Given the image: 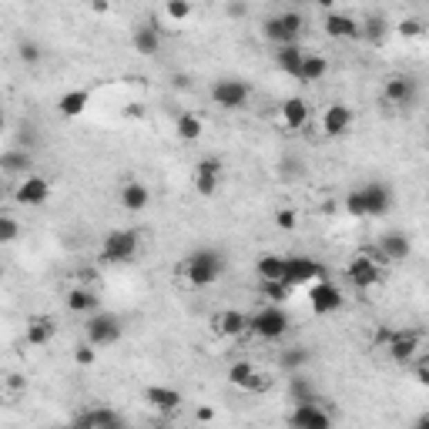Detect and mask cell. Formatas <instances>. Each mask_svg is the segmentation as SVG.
I'll list each match as a JSON object with an SVG mask.
<instances>
[{
  "label": "cell",
  "instance_id": "20",
  "mask_svg": "<svg viewBox=\"0 0 429 429\" xmlns=\"http://www.w3.org/2000/svg\"><path fill=\"white\" fill-rule=\"evenodd\" d=\"M275 61L285 74H292L295 81H302V64H305V54H302L299 44H282L279 54H275Z\"/></svg>",
  "mask_w": 429,
  "mask_h": 429
},
{
  "label": "cell",
  "instance_id": "34",
  "mask_svg": "<svg viewBox=\"0 0 429 429\" xmlns=\"http://www.w3.org/2000/svg\"><path fill=\"white\" fill-rule=\"evenodd\" d=\"M178 138H181V141L201 138V121H198L194 114H181V118H178Z\"/></svg>",
  "mask_w": 429,
  "mask_h": 429
},
{
  "label": "cell",
  "instance_id": "16",
  "mask_svg": "<svg viewBox=\"0 0 429 429\" xmlns=\"http://www.w3.org/2000/svg\"><path fill=\"white\" fill-rule=\"evenodd\" d=\"M74 423H77V426H104V429H121V426H125V419H121L114 409H101V406L77 412V416H74Z\"/></svg>",
  "mask_w": 429,
  "mask_h": 429
},
{
  "label": "cell",
  "instance_id": "48",
  "mask_svg": "<svg viewBox=\"0 0 429 429\" xmlns=\"http://www.w3.org/2000/svg\"><path fill=\"white\" fill-rule=\"evenodd\" d=\"M392 336H396L392 329H379V332H376V345H383V349H386V345L392 343Z\"/></svg>",
  "mask_w": 429,
  "mask_h": 429
},
{
  "label": "cell",
  "instance_id": "9",
  "mask_svg": "<svg viewBox=\"0 0 429 429\" xmlns=\"http://www.w3.org/2000/svg\"><path fill=\"white\" fill-rule=\"evenodd\" d=\"M416 91L419 87L409 74H392V77H386V87H383V94H386V101L392 107H409L416 101Z\"/></svg>",
  "mask_w": 429,
  "mask_h": 429
},
{
  "label": "cell",
  "instance_id": "5",
  "mask_svg": "<svg viewBox=\"0 0 429 429\" xmlns=\"http://www.w3.org/2000/svg\"><path fill=\"white\" fill-rule=\"evenodd\" d=\"M248 98H252V87L245 84V81H235V77H225V81H218V84L212 87V101L218 107H225V111L245 107Z\"/></svg>",
  "mask_w": 429,
  "mask_h": 429
},
{
  "label": "cell",
  "instance_id": "30",
  "mask_svg": "<svg viewBox=\"0 0 429 429\" xmlns=\"http://www.w3.org/2000/svg\"><path fill=\"white\" fill-rule=\"evenodd\" d=\"M0 165H3V172L7 174H27V168H30V151L27 148H17V151H7L3 158H0Z\"/></svg>",
  "mask_w": 429,
  "mask_h": 429
},
{
  "label": "cell",
  "instance_id": "43",
  "mask_svg": "<svg viewBox=\"0 0 429 429\" xmlns=\"http://www.w3.org/2000/svg\"><path fill=\"white\" fill-rule=\"evenodd\" d=\"M21 61L24 64H37V61H41V47L30 44V41H24L21 44Z\"/></svg>",
  "mask_w": 429,
  "mask_h": 429
},
{
  "label": "cell",
  "instance_id": "11",
  "mask_svg": "<svg viewBox=\"0 0 429 429\" xmlns=\"http://www.w3.org/2000/svg\"><path fill=\"white\" fill-rule=\"evenodd\" d=\"M292 426H302V429H329L332 426V416L319 406V403H299L295 412L289 416Z\"/></svg>",
  "mask_w": 429,
  "mask_h": 429
},
{
  "label": "cell",
  "instance_id": "24",
  "mask_svg": "<svg viewBox=\"0 0 429 429\" xmlns=\"http://www.w3.org/2000/svg\"><path fill=\"white\" fill-rule=\"evenodd\" d=\"M282 121L292 131L305 128V121H309V104H305L302 98H289V101L282 104Z\"/></svg>",
  "mask_w": 429,
  "mask_h": 429
},
{
  "label": "cell",
  "instance_id": "3",
  "mask_svg": "<svg viewBox=\"0 0 429 429\" xmlns=\"http://www.w3.org/2000/svg\"><path fill=\"white\" fill-rule=\"evenodd\" d=\"M138 241H141V235L138 232H131V228H118V232H111V235L104 238V245H101V258L104 262H131L134 258V252H138Z\"/></svg>",
  "mask_w": 429,
  "mask_h": 429
},
{
  "label": "cell",
  "instance_id": "13",
  "mask_svg": "<svg viewBox=\"0 0 429 429\" xmlns=\"http://www.w3.org/2000/svg\"><path fill=\"white\" fill-rule=\"evenodd\" d=\"M322 27H325V34H329V37H336V41H352V37H363V27H359V21H352L349 14H329Z\"/></svg>",
  "mask_w": 429,
  "mask_h": 429
},
{
  "label": "cell",
  "instance_id": "27",
  "mask_svg": "<svg viewBox=\"0 0 429 429\" xmlns=\"http://www.w3.org/2000/svg\"><path fill=\"white\" fill-rule=\"evenodd\" d=\"M309 359H312V352L305 349V345H295V349H285L279 356V365L292 376V372H302L305 365H309Z\"/></svg>",
  "mask_w": 429,
  "mask_h": 429
},
{
  "label": "cell",
  "instance_id": "32",
  "mask_svg": "<svg viewBox=\"0 0 429 429\" xmlns=\"http://www.w3.org/2000/svg\"><path fill=\"white\" fill-rule=\"evenodd\" d=\"M262 34H265V41H272V44H299L289 30H285V24H282V17H268L265 21V27H262Z\"/></svg>",
  "mask_w": 429,
  "mask_h": 429
},
{
  "label": "cell",
  "instance_id": "33",
  "mask_svg": "<svg viewBox=\"0 0 429 429\" xmlns=\"http://www.w3.org/2000/svg\"><path fill=\"white\" fill-rule=\"evenodd\" d=\"M255 268H258V275H262V282L265 279H285V258H279V255H262Z\"/></svg>",
  "mask_w": 429,
  "mask_h": 429
},
{
  "label": "cell",
  "instance_id": "23",
  "mask_svg": "<svg viewBox=\"0 0 429 429\" xmlns=\"http://www.w3.org/2000/svg\"><path fill=\"white\" fill-rule=\"evenodd\" d=\"M148 201H151L148 185H141V181H128V185L121 188V205H125L128 212H145Z\"/></svg>",
  "mask_w": 429,
  "mask_h": 429
},
{
  "label": "cell",
  "instance_id": "35",
  "mask_svg": "<svg viewBox=\"0 0 429 429\" xmlns=\"http://www.w3.org/2000/svg\"><path fill=\"white\" fill-rule=\"evenodd\" d=\"M289 289H292V285H289L285 279H265L262 282V295H268L272 302H285L289 299Z\"/></svg>",
  "mask_w": 429,
  "mask_h": 429
},
{
  "label": "cell",
  "instance_id": "26",
  "mask_svg": "<svg viewBox=\"0 0 429 429\" xmlns=\"http://www.w3.org/2000/svg\"><path fill=\"white\" fill-rule=\"evenodd\" d=\"M87 101H91L87 91H67V94H61V101H57V111L64 118H77V114H84Z\"/></svg>",
  "mask_w": 429,
  "mask_h": 429
},
{
  "label": "cell",
  "instance_id": "15",
  "mask_svg": "<svg viewBox=\"0 0 429 429\" xmlns=\"http://www.w3.org/2000/svg\"><path fill=\"white\" fill-rule=\"evenodd\" d=\"M363 198H365V214H386L392 208V192H389V185H383V181L365 185Z\"/></svg>",
  "mask_w": 429,
  "mask_h": 429
},
{
  "label": "cell",
  "instance_id": "36",
  "mask_svg": "<svg viewBox=\"0 0 429 429\" xmlns=\"http://www.w3.org/2000/svg\"><path fill=\"white\" fill-rule=\"evenodd\" d=\"M218 181H221V174H212V172L194 174V188H198V194H205V198L218 192Z\"/></svg>",
  "mask_w": 429,
  "mask_h": 429
},
{
  "label": "cell",
  "instance_id": "52",
  "mask_svg": "<svg viewBox=\"0 0 429 429\" xmlns=\"http://www.w3.org/2000/svg\"><path fill=\"white\" fill-rule=\"evenodd\" d=\"M7 386H10V389H24V379H21V376H10V379H7Z\"/></svg>",
  "mask_w": 429,
  "mask_h": 429
},
{
  "label": "cell",
  "instance_id": "2",
  "mask_svg": "<svg viewBox=\"0 0 429 429\" xmlns=\"http://www.w3.org/2000/svg\"><path fill=\"white\" fill-rule=\"evenodd\" d=\"M252 332L262 336V339H268V343H275V339H282L289 332V316L279 309V302L258 309L255 316H252Z\"/></svg>",
  "mask_w": 429,
  "mask_h": 429
},
{
  "label": "cell",
  "instance_id": "50",
  "mask_svg": "<svg viewBox=\"0 0 429 429\" xmlns=\"http://www.w3.org/2000/svg\"><path fill=\"white\" fill-rule=\"evenodd\" d=\"M416 379H419L423 386H429V365H419V369H416Z\"/></svg>",
  "mask_w": 429,
  "mask_h": 429
},
{
  "label": "cell",
  "instance_id": "22",
  "mask_svg": "<svg viewBox=\"0 0 429 429\" xmlns=\"http://www.w3.org/2000/svg\"><path fill=\"white\" fill-rule=\"evenodd\" d=\"M228 383L241 389H265V379H258L255 365L252 363H235L228 369Z\"/></svg>",
  "mask_w": 429,
  "mask_h": 429
},
{
  "label": "cell",
  "instance_id": "45",
  "mask_svg": "<svg viewBox=\"0 0 429 429\" xmlns=\"http://www.w3.org/2000/svg\"><path fill=\"white\" fill-rule=\"evenodd\" d=\"M74 363H77V365H91V363H94V349H91V343L74 349Z\"/></svg>",
  "mask_w": 429,
  "mask_h": 429
},
{
  "label": "cell",
  "instance_id": "47",
  "mask_svg": "<svg viewBox=\"0 0 429 429\" xmlns=\"http://www.w3.org/2000/svg\"><path fill=\"white\" fill-rule=\"evenodd\" d=\"M245 14H248L245 0H232V3H228V17H245Z\"/></svg>",
  "mask_w": 429,
  "mask_h": 429
},
{
  "label": "cell",
  "instance_id": "55",
  "mask_svg": "<svg viewBox=\"0 0 429 429\" xmlns=\"http://www.w3.org/2000/svg\"><path fill=\"white\" fill-rule=\"evenodd\" d=\"M426 134H429V121H426Z\"/></svg>",
  "mask_w": 429,
  "mask_h": 429
},
{
  "label": "cell",
  "instance_id": "39",
  "mask_svg": "<svg viewBox=\"0 0 429 429\" xmlns=\"http://www.w3.org/2000/svg\"><path fill=\"white\" fill-rule=\"evenodd\" d=\"M383 34H386V21L383 17H369L363 24V37H369V41H383Z\"/></svg>",
  "mask_w": 429,
  "mask_h": 429
},
{
  "label": "cell",
  "instance_id": "38",
  "mask_svg": "<svg viewBox=\"0 0 429 429\" xmlns=\"http://www.w3.org/2000/svg\"><path fill=\"white\" fill-rule=\"evenodd\" d=\"M165 10H168L172 21H188V17H192V3H188V0H168Z\"/></svg>",
  "mask_w": 429,
  "mask_h": 429
},
{
  "label": "cell",
  "instance_id": "42",
  "mask_svg": "<svg viewBox=\"0 0 429 429\" xmlns=\"http://www.w3.org/2000/svg\"><path fill=\"white\" fill-rule=\"evenodd\" d=\"M17 232H21V228H17V221H14L10 214H3V218H0V241H14Z\"/></svg>",
  "mask_w": 429,
  "mask_h": 429
},
{
  "label": "cell",
  "instance_id": "54",
  "mask_svg": "<svg viewBox=\"0 0 429 429\" xmlns=\"http://www.w3.org/2000/svg\"><path fill=\"white\" fill-rule=\"evenodd\" d=\"M316 3H319V7H332L336 0H316Z\"/></svg>",
  "mask_w": 429,
  "mask_h": 429
},
{
  "label": "cell",
  "instance_id": "19",
  "mask_svg": "<svg viewBox=\"0 0 429 429\" xmlns=\"http://www.w3.org/2000/svg\"><path fill=\"white\" fill-rule=\"evenodd\" d=\"M379 252H383V258H389V262H403V258H409L412 245H409V238L403 235V232H386V235L379 238Z\"/></svg>",
  "mask_w": 429,
  "mask_h": 429
},
{
  "label": "cell",
  "instance_id": "41",
  "mask_svg": "<svg viewBox=\"0 0 429 429\" xmlns=\"http://www.w3.org/2000/svg\"><path fill=\"white\" fill-rule=\"evenodd\" d=\"M282 24H285V30L299 41V34H302V27H305V21H302V14H295V10H289V14H282Z\"/></svg>",
  "mask_w": 429,
  "mask_h": 429
},
{
  "label": "cell",
  "instance_id": "28",
  "mask_svg": "<svg viewBox=\"0 0 429 429\" xmlns=\"http://www.w3.org/2000/svg\"><path fill=\"white\" fill-rule=\"evenodd\" d=\"M67 309L71 312H81V316L98 312V295L87 292V289H74V292H67Z\"/></svg>",
  "mask_w": 429,
  "mask_h": 429
},
{
  "label": "cell",
  "instance_id": "1",
  "mask_svg": "<svg viewBox=\"0 0 429 429\" xmlns=\"http://www.w3.org/2000/svg\"><path fill=\"white\" fill-rule=\"evenodd\" d=\"M181 272L188 275L192 285L198 289H205V285H214V282L225 275V255L218 252V248H194L192 255L181 262Z\"/></svg>",
  "mask_w": 429,
  "mask_h": 429
},
{
  "label": "cell",
  "instance_id": "4",
  "mask_svg": "<svg viewBox=\"0 0 429 429\" xmlns=\"http://www.w3.org/2000/svg\"><path fill=\"white\" fill-rule=\"evenodd\" d=\"M87 343L91 345H114L121 339V319L111 312H94L87 319Z\"/></svg>",
  "mask_w": 429,
  "mask_h": 429
},
{
  "label": "cell",
  "instance_id": "51",
  "mask_svg": "<svg viewBox=\"0 0 429 429\" xmlns=\"http://www.w3.org/2000/svg\"><path fill=\"white\" fill-rule=\"evenodd\" d=\"M91 7H94L98 14H107V0H91Z\"/></svg>",
  "mask_w": 429,
  "mask_h": 429
},
{
  "label": "cell",
  "instance_id": "6",
  "mask_svg": "<svg viewBox=\"0 0 429 429\" xmlns=\"http://www.w3.org/2000/svg\"><path fill=\"white\" fill-rule=\"evenodd\" d=\"M345 275H349V282H352L356 289H372V285H379V279H383L376 255H356L349 262Z\"/></svg>",
  "mask_w": 429,
  "mask_h": 429
},
{
  "label": "cell",
  "instance_id": "17",
  "mask_svg": "<svg viewBox=\"0 0 429 429\" xmlns=\"http://www.w3.org/2000/svg\"><path fill=\"white\" fill-rule=\"evenodd\" d=\"M131 44H134V51H138V54H145V57H154V54L161 51V30H158L154 24H141V27H134V34H131Z\"/></svg>",
  "mask_w": 429,
  "mask_h": 429
},
{
  "label": "cell",
  "instance_id": "18",
  "mask_svg": "<svg viewBox=\"0 0 429 429\" xmlns=\"http://www.w3.org/2000/svg\"><path fill=\"white\" fill-rule=\"evenodd\" d=\"M416 349H419V336L416 332H396L392 336V343L386 345V352H389V359L392 363H409L412 356H416Z\"/></svg>",
  "mask_w": 429,
  "mask_h": 429
},
{
  "label": "cell",
  "instance_id": "12",
  "mask_svg": "<svg viewBox=\"0 0 429 429\" xmlns=\"http://www.w3.org/2000/svg\"><path fill=\"white\" fill-rule=\"evenodd\" d=\"M349 128H352V111H349V107L345 104L325 107V114H322V131H325L329 138H343Z\"/></svg>",
  "mask_w": 429,
  "mask_h": 429
},
{
  "label": "cell",
  "instance_id": "53",
  "mask_svg": "<svg viewBox=\"0 0 429 429\" xmlns=\"http://www.w3.org/2000/svg\"><path fill=\"white\" fill-rule=\"evenodd\" d=\"M416 426H429V412H423V416L416 419Z\"/></svg>",
  "mask_w": 429,
  "mask_h": 429
},
{
  "label": "cell",
  "instance_id": "46",
  "mask_svg": "<svg viewBox=\"0 0 429 429\" xmlns=\"http://www.w3.org/2000/svg\"><path fill=\"white\" fill-rule=\"evenodd\" d=\"M198 172L221 174V161H218V158H205V161H198Z\"/></svg>",
  "mask_w": 429,
  "mask_h": 429
},
{
  "label": "cell",
  "instance_id": "37",
  "mask_svg": "<svg viewBox=\"0 0 429 429\" xmlns=\"http://www.w3.org/2000/svg\"><path fill=\"white\" fill-rule=\"evenodd\" d=\"M345 212L352 214V218H369V214H365L363 188H359V192H349V194H345Z\"/></svg>",
  "mask_w": 429,
  "mask_h": 429
},
{
  "label": "cell",
  "instance_id": "7",
  "mask_svg": "<svg viewBox=\"0 0 429 429\" xmlns=\"http://www.w3.org/2000/svg\"><path fill=\"white\" fill-rule=\"evenodd\" d=\"M309 302H312V309L319 312V316H332V312H339L343 309V289L339 285H332L329 279H319L316 282V289H312V295H309Z\"/></svg>",
  "mask_w": 429,
  "mask_h": 429
},
{
  "label": "cell",
  "instance_id": "49",
  "mask_svg": "<svg viewBox=\"0 0 429 429\" xmlns=\"http://www.w3.org/2000/svg\"><path fill=\"white\" fill-rule=\"evenodd\" d=\"M194 419H198V423H212V419H214V409L201 406V409H198V412H194Z\"/></svg>",
  "mask_w": 429,
  "mask_h": 429
},
{
  "label": "cell",
  "instance_id": "31",
  "mask_svg": "<svg viewBox=\"0 0 429 429\" xmlns=\"http://www.w3.org/2000/svg\"><path fill=\"white\" fill-rule=\"evenodd\" d=\"M325 71H329V61H325L322 54H305V64H302V81H305V84L322 81Z\"/></svg>",
  "mask_w": 429,
  "mask_h": 429
},
{
  "label": "cell",
  "instance_id": "40",
  "mask_svg": "<svg viewBox=\"0 0 429 429\" xmlns=\"http://www.w3.org/2000/svg\"><path fill=\"white\" fill-rule=\"evenodd\" d=\"M275 225H279L282 232H295V225H299V214L292 212V208H279V212H275Z\"/></svg>",
  "mask_w": 429,
  "mask_h": 429
},
{
  "label": "cell",
  "instance_id": "29",
  "mask_svg": "<svg viewBox=\"0 0 429 429\" xmlns=\"http://www.w3.org/2000/svg\"><path fill=\"white\" fill-rule=\"evenodd\" d=\"M289 392H292V399H295V403H319V392H316V386H312L302 372H292Z\"/></svg>",
  "mask_w": 429,
  "mask_h": 429
},
{
  "label": "cell",
  "instance_id": "8",
  "mask_svg": "<svg viewBox=\"0 0 429 429\" xmlns=\"http://www.w3.org/2000/svg\"><path fill=\"white\" fill-rule=\"evenodd\" d=\"M309 279H325V272H322V265L316 258H309V255L285 258V282L289 285H302V282H309Z\"/></svg>",
  "mask_w": 429,
  "mask_h": 429
},
{
  "label": "cell",
  "instance_id": "44",
  "mask_svg": "<svg viewBox=\"0 0 429 429\" xmlns=\"http://www.w3.org/2000/svg\"><path fill=\"white\" fill-rule=\"evenodd\" d=\"M399 34H403V37H419V34H423V24L406 17V21L399 24Z\"/></svg>",
  "mask_w": 429,
  "mask_h": 429
},
{
  "label": "cell",
  "instance_id": "25",
  "mask_svg": "<svg viewBox=\"0 0 429 429\" xmlns=\"http://www.w3.org/2000/svg\"><path fill=\"white\" fill-rule=\"evenodd\" d=\"M54 332H57V325H54V319H34L27 322V345H47L51 339H54Z\"/></svg>",
  "mask_w": 429,
  "mask_h": 429
},
{
  "label": "cell",
  "instance_id": "10",
  "mask_svg": "<svg viewBox=\"0 0 429 429\" xmlns=\"http://www.w3.org/2000/svg\"><path fill=\"white\" fill-rule=\"evenodd\" d=\"M14 198H17L21 205H27V208H37V205H44V201L51 198V181L41 178V174H27L21 185H17Z\"/></svg>",
  "mask_w": 429,
  "mask_h": 429
},
{
  "label": "cell",
  "instance_id": "21",
  "mask_svg": "<svg viewBox=\"0 0 429 429\" xmlns=\"http://www.w3.org/2000/svg\"><path fill=\"white\" fill-rule=\"evenodd\" d=\"M145 399H148L154 409H161V412H174V409L185 403V399H181V392L172 389V386H151L148 392H145Z\"/></svg>",
  "mask_w": 429,
  "mask_h": 429
},
{
  "label": "cell",
  "instance_id": "14",
  "mask_svg": "<svg viewBox=\"0 0 429 429\" xmlns=\"http://www.w3.org/2000/svg\"><path fill=\"white\" fill-rule=\"evenodd\" d=\"M214 329H218L221 336H228V339H238V336H245V332L252 329V316H245V312H238V309H228V312H221V316L214 319Z\"/></svg>",
  "mask_w": 429,
  "mask_h": 429
}]
</instances>
